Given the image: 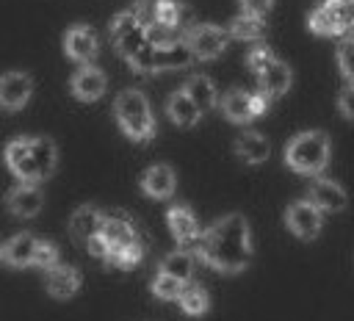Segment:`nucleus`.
Returning <instances> with one entry per match:
<instances>
[{
    "instance_id": "obj_4",
    "label": "nucleus",
    "mask_w": 354,
    "mask_h": 321,
    "mask_svg": "<svg viewBox=\"0 0 354 321\" xmlns=\"http://www.w3.org/2000/svg\"><path fill=\"white\" fill-rule=\"evenodd\" d=\"M332 144L321 130H304L293 136L285 147V163L299 174H318L326 169Z\"/></svg>"
},
{
    "instance_id": "obj_1",
    "label": "nucleus",
    "mask_w": 354,
    "mask_h": 321,
    "mask_svg": "<svg viewBox=\"0 0 354 321\" xmlns=\"http://www.w3.org/2000/svg\"><path fill=\"white\" fill-rule=\"evenodd\" d=\"M196 255L216 271L238 274L252 260V235L241 213H227L216 219L196 241Z\"/></svg>"
},
{
    "instance_id": "obj_18",
    "label": "nucleus",
    "mask_w": 354,
    "mask_h": 321,
    "mask_svg": "<svg viewBox=\"0 0 354 321\" xmlns=\"http://www.w3.org/2000/svg\"><path fill=\"white\" fill-rule=\"evenodd\" d=\"M155 47V44H152ZM194 61V53L188 50L185 39H174L169 44L155 47V72H174V69H185Z\"/></svg>"
},
{
    "instance_id": "obj_10",
    "label": "nucleus",
    "mask_w": 354,
    "mask_h": 321,
    "mask_svg": "<svg viewBox=\"0 0 354 321\" xmlns=\"http://www.w3.org/2000/svg\"><path fill=\"white\" fill-rule=\"evenodd\" d=\"M285 224L293 235H299L301 241H313L318 232H321V224H324V213L310 202V199H299L288 208L285 213Z\"/></svg>"
},
{
    "instance_id": "obj_14",
    "label": "nucleus",
    "mask_w": 354,
    "mask_h": 321,
    "mask_svg": "<svg viewBox=\"0 0 354 321\" xmlns=\"http://www.w3.org/2000/svg\"><path fill=\"white\" fill-rule=\"evenodd\" d=\"M64 53L77 64H91L97 58V36L88 25H75L64 36Z\"/></svg>"
},
{
    "instance_id": "obj_23",
    "label": "nucleus",
    "mask_w": 354,
    "mask_h": 321,
    "mask_svg": "<svg viewBox=\"0 0 354 321\" xmlns=\"http://www.w3.org/2000/svg\"><path fill=\"white\" fill-rule=\"evenodd\" d=\"M183 91H185L188 100L199 108V113L210 111V108L216 105V100H218V91H216V86H213V80H210L207 75H191V77L183 83Z\"/></svg>"
},
{
    "instance_id": "obj_20",
    "label": "nucleus",
    "mask_w": 354,
    "mask_h": 321,
    "mask_svg": "<svg viewBox=\"0 0 354 321\" xmlns=\"http://www.w3.org/2000/svg\"><path fill=\"white\" fill-rule=\"evenodd\" d=\"M47 291L55 296V299H69L80 291V271L75 266H53L47 271Z\"/></svg>"
},
{
    "instance_id": "obj_28",
    "label": "nucleus",
    "mask_w": 354,
    "mask_h": 321,
    "mask_svg": "<svg viewBox=\"0 0 354 321\" xmlns=\"http://www.w3.org/2000/svg\"><path fill=\"white\" fill-rule=\"evenodd\" d=\"M177 299H180V307H183L188 315H202V313H207V307H210L207 291H205L202 285H196V282H185Z\"/></svg>"
},
{
    "instance_id": "obj_16",
    "label": "nucleus",
    "mask_w": 354,
    "mask_h": 321,
    "mask_svg": "<svg viewBox=\"0 0 354 321\" xmlns=\"http://www.w3.org/2000/svg\"><path fill=\"white\" fill-rule=\"evenodd\" d=\"M307 199L321 210V213H337L346 208V191L335 183V180H315L310 183V191H307Z\"/></svg>"
},
{
    "instance_id": "obj_6",
    "label": "nucleus",
    "mask_w": 354,
    "mask_h": 321,
    "mask_svg": "<svg viewBox=\"0 0 354 321\" xmlns=\"http://www.w3.org/2000/svg\"><path fill=\"white\" fill-rule=\"evenodd\" d=\"M307 22L318 36H343L354 30V0H324Z\"/></svg>"
},
{
    "instance_id": "obj_36",
    "label": "nucleus",
    "mask_w": 354,
    "mask_h": 321,
    "mask_svg": "<svg viewBox=\"0 0 354 321\" xmlns=\"http://www.w3.org/2000/svg\"><path fill=\"white\" fill-rule=\"evenodd\" d=\"M271 3H274V0H241L243 11H246V14H257V17H263V14L271 8Z\"/></svg>"
},
{
    "instance_id": "obj_2",
    "label": "nucleus",
    "mask_w": 354,
    "mask_h": 321,
    "mask_svg": "<svg viewBox=\"0 0 354 321\" xmlns=\"http://www.w3.org/2000/svg\"><path fill=\"white\" fill-rule=\"evenodd\" d=\"M58 149L50 138H14L6 147V166L19 183H41L55 172Z\"/></svg>"
},
{
    "instance_id": "obj_8",
    "label": "nucleus",
    "mask_w": 354,
    "mask_h": 321,
    "mask_svg": "<svg viewBox=\"0 0 354 321\" xmlns=\"http://www.w3.org/2000/svg\"><path fill=\"white\" fill-rule=\"evenodd\" d=\"M188 50L194 53V58L199 61H210V58H218L224 50H227V42H230V33L218 25H210V22H202V25H191L185 33H183Z\"/></svg>"
},
{
    "instance_id": "obj_3",
    "label": "nucleus",
    "mask_w": 354,
    "mask_h": 321,
    "mask_svg": "<svg viewBox=\"0 0 354 321\" xmlns=\"http://www.w3.org/2000/svg\"><path fill=\"white\" fill-rule=\"evenodd\" d=\"M100 238L105 244V257L102 260L113 268H130L144 255V249L136 238V230L124 216H105Z\"/></svg>"
},
{
    "instance_id": "obj_9",
    "label": "nucleus",
    "mask_w": 354,
    "mask_h": 321,
    "mask_svg": "<svg viewBox=\"0 0 354 321\" xmlns=\"http://www.w3.org/2000/svg\"><path fill=\"white\" fill-rule=\"evenodd\" d=\"M221 111H224V116L230 122L243 125V122H252L254 116H260V113L268 111V97L263 91L249 94L243 89H230L224 94V100H221Z\"/></svg>"
},
{
    "instance_id": "obj_26",
    "label": "nucleus",
    "mask_w": 354,
    "mask_h": 321,
    "mask_svg": "<svg viewBox=\"0 0 354 321\" xmlns=\"http://www.w3.org/2000/svg\"><path fill=\"white\" fill-rule=\"evenodd\" d=\"M158 271H160V274H169V277H174V279H180V282H188L191 274H194V257H191V252H185V249H174V252L163 255Z\"/></svg>"
},
{
    "instance_id": "obj_11",
    "label": "nucleus",
    "mask_w": 354,
    "mask_h": 321,
    "mask_svg": "<svg viewBox=\"0 0 354 321\" xmlns=\"http://www.w3.org/2000/svg\"><path fill=\"white\" fill-rule=\"evenodd\" d=\"M6 205L14 216L19 219H33L41 205H44V196H41V188L36 183H17L8 194H6Z\"/></svg>"
},
{
    "instance_id": "obj_27",
    "label": "nucleus",
    "mask_w": 354,
    "mask_h": 321,
    "mask_svg": "<svg viewBox=\"0 0 354 321\" xmlns=\"http://www.w3.org/2000/svg\"><path fill=\"white\" fill-rule=\"evenodd\" d=\"M232 39H243V42H252V39H260L266 33V22L263 17L257 14H238L232 22H230V30H227Z\"/></svg>"
},
{
    "instance_id": "obj_22",
    "label": "nucleus",
    "mask_w": 354,
    "mask_h": 321,
    "mask_svg": "<svg viewBox=\"0 0 354 321\" xmlns=\"http://www.w3.org/2000/svg\"><path fill=\"white\" fill-rule=\"evenodd\" d=\"M102 221H105V216H102L97 208H91V205H80V208L72 213V219H69V230H72V235H75L77 241L86 244L88 238L100 235Z\"/></svg>"
},
{
    "instance_id": "obj_29",
    "label": "nucleus",
    "mask_w": 354,
    "mask_h": 321,
    "mask_svg": "<svg viewBox=\"0 0 354 321\" xmlns=\"http://www.w3.org/2000/svg\"><path fill=\"white\" fill-rule=\"evenodd\" d=\"M183 17H185V8L177 3V0H158L155 3V25H163V28H171L177 30L183 25Z\"/></svg>"
},
{
    "instance_id": "obj_25",
    "label": "nucleus",
    "mask_w": 354,
    "mask_h": 321,
    "mask_svg": "<svg viewBox=\"0 0 354 321\" xmlns=\"http://www.w3.org/2000/svg\"><path fill=\"white\" fill-rule=\"evenodd\" d=\"M268 152H271V144L260 133H243L235 138V155L246 163H263L268 158Z\"/></svg>"
},
{
    "instance_id": "obj_15",
    "label": "nucleus",
    "mask_w": 354,
    "mask_h": 321,
    "mask_svg": "<svg viewBox=\"0 0 354 321\" xmlns=\"http://www.w3.org/2000/svg\"><path fill=\"white\" fill-rule=\"evenodd\" d=\"M257 83H260V91L268 97V100H274V97H282L288 89H290V66L285 64V61H279L277 55L266 64V66H260L257 72Z\"/></svg>"
},
{
    "instance_id": "obj_13",
    "label": "nucleus",
    "mask_w": 354,
    "mask_h": 321,
    "mask_svg": "<svg viewBox=\"0 0 354 321\" xmlns=\"http://www.w3.org/2000/svg\"><path fill=\"white\" fill-rule=\"evenodd\" d=\"M105 72L100 69V66H94V64H83L75 75H72V83H69V89H72V94L77 97V100H83V102H94V100H100L102 94H105Z\"/></svg>"
},
{
    "instance_id": "obj_34",
    "label": "nucleus",
    "mask_w": 354,
    "mask_h": 321,
    "mask_svg": "<svg viewBox=\"0 0 354 321\" xmlns=\"http://www.w3.org/2000/svg\"><path fill=\"white\" fill-rule=\"evenodd\" d=\"M271 58H274V53H271L268 47H254V50H249V55H246V66H249L252 72H257V69L266 66Z\"/></svg>"
},
{
    "instance_id": "obj_7",
    "label": "nucleus",
    "mask_w": 354,
    "mask_h": 321,
    "mask_svg": "<svg viewBox=\"0 0 354 321\" xmlns=\"http://www.w3.org/2000/svg\"><path fill=\"white\" fill-rule=\"evenodd\" d=\"M111 39H113V47L124 58H133L149 42L147 39V22L136 11H119L111 19Z\"/></svg>"
},
{
    "instance_id": "obj_17",
    "label": "nucleus",
    "mask_w": 354,
    "mask_h": 321,
    "mask_svg": "<svg viewBox=\"0 0 354 321\" xmlns=\"http://www.w3.org/2000/svg\"><path fill=\"white\" fill-rule=\"evenodd\" d=\"M174 185H177V177H174V169L166 166V163H155L149 166L144 174H141V191L152 199H166L174 194Z\"/></svg>"
},
{
    "instance_id": "obj_31",
    "label": "nucleus",
    "mask_w": 354,
    "mask_h": 321,
    "mask_svg": "<svg viewBox=\"0 0 354 321\" xmlns=\"http://www.w3.org/2000/svg\"><path fill=\"white\" fill-rule=\"evenodd\" d=\"M183 285H185V282H180V279H174V277H169V274H158V277L152 279V293H155L158 299H177L180 291H183Z\"/></svg>"
},
{
    "instance_id": "obj_5",
    "label": "nucleus",
    "mask_w": 354,
    "mask_h": 321,
    "mask_svg": "<svg viewBox=\"0 0 354 321\" xmlns=\"http://www.w3.org/2000/svg\"><path fill=\"white\" fill-rule=\"evenodd\" d=\"M113 113H116V122L119 127L136 138V141H147L155 136V119H152V111H149V102L141 91L136 89H124L116 102H113Z\"/></svg>"
},
{
    "instance_id": "obj_32",
    "label": "nucleus",
    "mask_w": 354,
    "mask_h": 321,
    "mask_svg": "<svg viewBox=\"0 0 354 321\" xmlns=\"http://www.w3.org/2000/svg\"><path fill=\"white\" fill-rule=\"evenodd\" d=\"M127 64H130L136 72H144V75H147V72H155V47L147 42L133 58H127Z\"/></svg>"
},
{
    "instance_id": "obj_35",
    "label": "nucleus",
    "mask_w": 354,
    "mask_h": 321,
    "mask_svg": "<svg viewBox=\"0 0 354 321\" xmlns=\"http://www.w3.org/2000/svg\"><path fill=\"white\" fill-rule=\"evenodd\" d=\"M337 108H340V113H343L346 119L354 122V86H348V89L340 91V97H337Z\"/></svg>"
},
{
    "instance_id": "obj_19",
    "label": "nucleus",
    "mask_w": 354,
    "mask_h": 321,
    "mask_svg": "<svg viewBox=\"0 0 354 321\" xmlns=\"http://www.w3.org/2000/svg\"><path fill=\"white\" fill-rule=\"evenodd\" d=\"M166 224L174 235L177 244L188 246V244H196L199 241V224H196V216L185 208V205H171L169 213H166Z\"/></svg>"
},
{
    "instance_id": "obj_37",
    "label": "nucleus",
    "mask_w": 354,
    "mask_h": 321,
    "mask_svg": "<svg viewBox=\"0 0 354 321\" xmlns=\"http://www.w3.org/2000/svg\"><path fill=\"white\" fill-rule=\"evenodd\" d=\"M0 260H3V246H0Z\"/></svg>"
},
{
    "instance_id": "obj_21",
    "label": "nucleus",
    "mask_w": 354,
    "mask_h": 321,
    "mask_svg": "<svg viewBox=\"0 0 354 321\" xmlns=\"http://www.w3.org/2000/svg\"><path fill=\"white\" fill-rule=\"evenodd\" d=\"M36 246H39V238H33L30 232H19V235H14L11 241L3 244V260H8L17 268L33 266Z\"/></svg>"
},
{
    "instance_id": "obj_33",
    "label": "nucleus",
    "mask_w": 354,
    "mask_h": 321,
    "mask_svg": "<svg viewBox=\"0 0 354 321\" xmlns=\"http://www.w3.org/2000/svg\"><path fill=\"white\" fill-rule=\"evenodd\" d=\"M33 266H39V268H44V271H50L53 266H58V249H55V244H50V241H39Z\"/></svg>"
},
{
    "instance_id": "obj_24",
    "label": "nucleus",
    "mask_w": 354,
    "mask_h": 321,
    "mask_svg": "<svg viewBox=\"0 0 354 321\" xmlns=\"http://www.w3.org/2000/svg\"><path fill=\"white\" fill-rule=\"evenodd\" d=\"M166 113H169V119H171L177 127H194L196 119L202 116L199 108L188 100V94H185L183 89L169 94V100H166Z\"/></svg>"
},
{
    "instance_id": "obj_30",
    "label": "nucleus",
    "mask_w": 354,
    "mask_h": 321,
    "mask_svg": "<svg viewBox=\"0 0 354 321\" xmlns=\"http://www.w3.org/2000/svg\"><path fill=\"white\" fill-rule=\"evenodd\" d=\"M337 66H340L343 77L354 86V39L351 36L337 44Z\"/></svg>"
},
{
    "instance_id": "obj_12",
    "label": "nucleus",
    "mask_w": 354,
    "mask_h": 321,
    "mask_svg": "<svg viewBox=\"0 0 354 321\" xmlns=\"http://www.w3.org/2000/svg\"><path fill=\"white\" fill-rule=\"evenodd\" d=\"M33 94V80L25 72H6L0 77V108L17 111L22 108Z\"/></svg>"
}]
</instances>
